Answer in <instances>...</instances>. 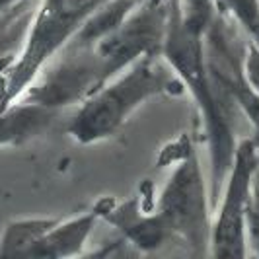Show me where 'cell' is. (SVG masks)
I'll use <instances>...</instances> for the list:
<instances>
[{
  "label": "cell",
  "mask_w": 259,
  "mask_h": 259,
  "mask_svg": "<svg viewBox=\"0 0 259 259\" xmlns=\"http://www.w3.org/2000/svg\"><path fill=\"white\" fill-rule=\"evenodd\" d=\"M176 0H139L111 31L92 41H66L22 98L63 111L76 107L144 55L162 53Z\"/></svg>",
  "instance_id": "cell-1"
},
{
  "label": "cell",
  "mask_w": 259,
  "mask_h": 259,
  "mask_svg": "<svg viewBox=\"0 0 259 259\" xmlns=\"http://www.w3.org/2000/svg\"><path fill=\"white\" fill-rule=\"evenodd\" d=\"M162 57L168 61L174 72L182 80L185 92L191 94L210 150V201L217 203L226 180V174L232 164V156L238 137V125L242 115L230 92L212 72L208 63L205 33L185 26L180 18L178 0L169 16L168 31L162 45Z\"/></svg>",
  "instance_id": "cell-2"
},
{
  "label": "cell",
  "mask_w": 259,
  "mask_h": 259,
  "mask_svg": "<svg viewBox=\"0 0 259 259\" xmlns=\"http://www.w3.org/2000/svg\"><path fill=\"white\" fill-rule=\"evenodd\" d=\"M183 92L182 80L162 53L144 55L76 105L68 123V135L80 144L105 141L148 100L180 96Z\"/></svg>",
  "instance_id": "cell-3"
},
{
  "label": "cell",
  "mask_w": 259,
  "mask_h": 259,
  "mask_svg": "<svg viewBox=\"0 0 259 259\" xmlns=\"http://www.w3.org/2000/svg\"><path fill=\"white\" fill-rule=\"evenodd\" d=\"M164 164L171 166L168 182L156 197V212L166 222L174 242L191 255H210V193L189 135H182L162 150Z\"/></svg>",
  "instance_id": "cell-4"
},
{
  "label": "cell",
  "mask_w": 259,
  "mask_h": 259,
  "mask_svg": "<svg viewBox=\"0 0 259 259\" xmlns=\"http://www.w3.org/2000/svg\"><path fill=\"white\" fill-rule=\"evenodd\" d=\"M107 0H39L24 49L8 72L0 76V111L31 86L76 29Z\"/></svg>",
  "instance_id": "cell-5"
},
{
  "label": "cell",
  "mask_w": 259,
  "mask_h": 259,
  "mask_svg": "<svg viewBox=\"0 0 259 259\" xmlns=\"http://www.w3.org/2000/svg\"><path fill=\"white\" fill-rule=\"evenodd\" d=\"M259 166V139L242 137L232 156L222 191L217 199V214L210 232V255L242 259L246 249V221L251 199V178Z\"/></svg>",
  "instance_id": "cell-6"
},
{
  "label": "cell",
  "mask_w": 259,
  "mask_h": 259,
  "mask_svg": "<svg viewBox=\"0 0 259 259\" xmlns=\"http://www.w3.org/2000/svg\"><path fill=\"white\" fill-rule=\"evenodd\" d=\"M96 208L100 212V221L111 224L119 236L137 251L154 253L174 242L162 217L154 207H144L141 197H133L127 201L102 197L96 203Z\"/></svg>",
  "instance_id": "cell-7"
},
{
  "label": "cell",
  "mask_w": 259,
  "mask_h": 259,
  "mask_svg": "<svg viewBox=\"0 0 259 259\" xmlns=\"http://www.w3.org/2000/svg\"><path fill=\"white\" fill-rule=\"evenodd\" d=\"M98 222H100V212L96 205L90 210L80 212L72 219H59L51 230L31 247L27 257L65 259L82 255Z\"/></svg>",
  "instance_id": "cell-8"
},
{
  "label": "cell",
  "mask_w": 259,
  "mask_h": 259,
  "mask_svg": "<svg viewBox=\"0 0 259 259\" xmlns=\"http://www.w3.org/2000/svg\"><path fill=\"white\" fill-rule=\"evenodd\" d=\"M59 113V109L18 98L0 111V146H20L29 143L49 129Z\"/></svg>",
  "instance_id": "cell-9"
},
{
  "label": "cell",
  "mask_w": 259,
  "mask_h": 259,
  "mask_svg": "<svg viewBox=\"0 0 259 259\" xmlns=\"http://www.w3.org/2000/svg\"><path fill=\"white\" fill-rule=\"evenodd\" d=\"M39 0H18L0 10V76L8 72L24 49Z\"/></svg>",
  "instance_id": "cell-10"
},
{
  "label": "cell",
  "mask_w": 259,
  "mask_h": 259,
  "mask_svg": "<svg viewBox=\"0 0 259 259\" xmlns=\"http://www.w3.org/2000/svg\"><path fill=\"white\" fill-rule=\"evenodd\" d=\"M57 222V217H24L10 221L0 234V257H27L31 247Z\"/></svg>",
  "instance_id": "cell-11"
},
{
  "label": "cell",
  "mask_w": 259,
  "mask_h": 259,
  "mask_svg": "<svg viewBox=\"0 0 259 259\" xmlns=\"http://www.w3.org/2000/svg\"><path fill=\"white\" fill-rule=\"evenodd\" d=\"M222 12H226L236 26L242 27L247 41L259 47V0H214Z\"/></svg>",
  "instance_id": "cell-12"
},
{
  "label": "cell",
  "mask_w": 259,
  "mask_h": 259,
  "mask_svg": "<svg viewBox=\"0 0 259 259\" xmlns=\"http://www.w3.org/2000/svg\"><path fill=\"white\" fill-rule=\"evenodd\" d=\"M242 74L247 86L259 96V47L251 41H246V51L242 59Z\"/></svg>",
  "instance_id": "cell-13"
},
{
  "label": "cell",
  "mask_w": 259,
  "mask_h": 259,
  "mask_svg": "<svg viewBox=\"0 0 259 259\" xmlns=\"http://www.w3.org/2000/svg\"><path fill=\"white\" fill-rule=\"evenodd\" d=\"M246 249L251 251L253 257H259V217L251 210L246 221Z\"/></svg>",
  "instance_id": "cell-14"
},
{
  "label": "cell",
  "mask_w": 259,
  "mask_h": 259,
  "mask_svg": "<svg viewBox=\"0 0 259 259\" xmlns=\"http://www.w3.org/2000/svg\"><path fill=\"white\" fill-rule=\"evenodd\" d=\"M249 210L259 217V166L251 178V199H249Z\"/></svg>",
  "instance_id": "cell-15"
}]
</instances>
